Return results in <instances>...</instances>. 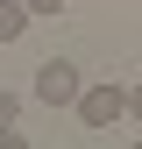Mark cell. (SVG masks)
Instances as JSON below:
<instances>
[{
	"label": "cell",
	"instance_id": "1",
	"mask_svg": "<svg viewBox=\"0 0 142 149\" xmlns=\"http://www.w3.org/2000/svg\"><path fill=\"white\" fill-rule=\"evenodd\" d=\"M78 92H85V78H78V64L50 57L43 71H36V100H43V107H78Z\"/></svg>",
	"mask_w": 142,
	"mask_h": 149
},
{
	"label": "cell",
	"instance_id": "2",
	"mask_svg": "<svg viewBox=\"0 0 142 149\" xmlns=\"http://www.w3.org/2000/svg\"><path fill=\"white\" fill-rule=\"evenodd\" d=\"M121 114H128V92H121V85H85L78 92V121L85 128H114Z\"/></svg>",
	"mask_w": 142,
	"mask_h": 149
},
{
	"label": "cell",
	"instance_id": "3",
	"mask_svg": "<svg viewBox=\"0 0 142 149\" xmlns=\"http://www.w3.org/2000/svg\"><path fill=\"white\" fill-rule=\"evenodd\" d=\"M29 22H36V14H29V0H0V43H22Z\"/></svg>",
	"mask_w": 142,
	"mask_h": 149
},
{
	"label": "cell",
	"instance_id": "4",
	"mask_svg": "<svg viewBox=\"0 0 142 149\" xmlns=\"http://www.w3.org/2000/svg\"><path fill=\"white\" fill-rule=\"evenodd\" d=\"M14 114H22V100H14V92H7V85H0V128H7Z\"/></svg>",
	"mask_w": 142,
	"mask_h": 149
},
{
	"label": "cell",
	"instance_id": "5",
	"mask_svg": "<svg viewBox=\"0 0 142 149\" xmlns=\"http://www.w3.org/2000/svg\"><path fill=\"white\" fill-rule=\"evenodd\" d=\"M29 14H64V0H29Z\"/></svg>",
	"mask_w": 142,
	"mask_h": 149
},
{
	"label": "cell",
	"instance_id": "6",
	"mask_svg": "<svg viewBox=\"0 0 142 149\" xmlns=\"http://www.w3.org/2000/svg\"><path fill=\"white\" fill-rule=\"evenodd\" d=\"M128 114H135V121H142V85H135V92H128Z\"/></svg>",
	"mask_w": 142,
	"mask_h": 149
}]
</instances>
